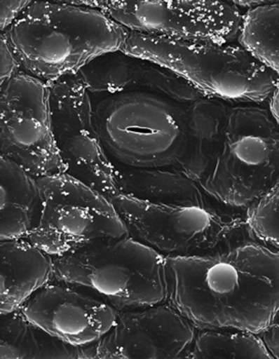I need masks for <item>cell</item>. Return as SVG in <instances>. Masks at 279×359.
Listing matches in <instances>:
<instances>
[{
  "label": "cell",
  "mask_w": 279,
  "mask_h": 359,
  "mask_svg": "<svg viewBox=\"0 0 279 359\" xmlns=\"http://www.w3.org/2000/svg\"><path fill=\"white\" fill-rule=\"evenodd\" d=\"M168 299L197 330L262 334L279 316V250L254 234L210 254L167 257Z\"/></svg>",
  "instance_id": "obj_1"
},
{
  "label": "cell",
  "mask_w": 279,
  "mask_h": 359,
  "mask_svg": "<svg viewBox=\"0 0 279 359\" xmlns=\"http://www.w3.org/2000/svg\"><path fill=\"white\" fill-rule=\"evenodd\" d=\"M4 34L24 71L50 84L123 50L130 31L79 1H32Z\"/></svg>",
  "instance_id": "obj_2"
},
{
  "label": "cell",
  "mask_w": 279,
  "mask_h": 359,
  "mask_svg": "<svg viewBox=\"0 0 279 359\" xmlns=\"http://www.w3.org/2000/svg\"><path fill=\"white\" fill-rule=\"evenodd\" d=\"M172 70L203 96L232 106L267 105L279 79L247 48L234 43H191L132 32L123 50Z\"/></svg>",
  "instance_id": "obj_3"
},
{
  "label": "cell",
  "mask_w": 279,
  "mask_h": 359,
  "mask_svg": "<svg viewBox=\"0 0 279 359\" xmlns=\"http://www.w3.org/2000/svg\"><path fill=\"white\" fill-rule=\"evenodd\" d=\"M100 140L112 163L176 166L187 145V105L150 93L92 100Z\"/></svg>",
  "instance_id": "obj_4"
},
{
  "label": "cell",
  "mask_w": 279,
  "mask_h": 359,
  "mask_svg": "<svg viewBox=\"0 0 279 359\" xmlns=\"http://www.w3.org/2000/svg\"><path fill=\"white\" fill-rule=\"evenodd\" d=\"M56 280L88 290L117 311L168 299L165 257L132 235L54 257Z\"/></svg>",
  "instance_id": "obj_5"
},
{
  "label": "cell",
  "mask_w": 279,
  "mask_h": 359,
  "mask_svg": "<svg viewBox=\"0 0 279 359\" xmlns=\"http://www.w3.org/2000/svg\"><path fill=\"white\" fill-rule=\"evenodd\" d=\"M111 201L130 234L165 258L218 252L252 233L245 212L212 198L191 205H152L121 194Z\"/></svg>",
  "instance_id": "obj_6"
},
{
  "label": "cell",
  "mask_w": 279,
  "mask_h": 359,
  "mask_svg": "<svg viewBox=\"0 0 279 359\" xmlns=\"http://www.w3.org/2000/svg\"><path fill=\"white\" fill-rule=\"evenodd\" d=\"M278 179V123L267 105L233 106L222 151L203 189L226 207L247 212Z\"/></svg>",
  "instance_id": "obj_7"
},
{
  "label": "cell",
  "mask_w": 279,
  "mask_h": 359,
  "mask_svg": "<svg viewBox=\"0 0 279 359\" xmlns=\"http://www.w3.org/2000/svg\"><path fill=\"white\" fill-rule=\"evenodd\" d=\"M43 210L29 236L53 257L130 235L111 199L66 174L39 178Z\"/></svg>",
  "instance_id": "obj_8"
},
{
  "label": "cell",
  "mask_w": 279,
  "mask_h": 359,
  "mask_svg": "<svg viewBox=\"0 0 279 359\" xmlns=\"http://www.w3.org/2000/svg\"><path fill=\"white\" fill-rule=\"evenodd\" d=\"M140 34L191 43L238 42L245 13L232 1L81 0Z\"/></svg>",
  "instance_id": "obj_9"
},
{
  "label": "cell",
  "mask_w": 279,
  "mask_h": 359,
  "mask_svg": "<svg viewBox=\"0 0 279 359\" xmlns=\"http://www.w3.org/2000/svg\"><path fill=\"white\" fill-rule=\"evenodd\" d=\"M0 150L36 178L65 172L55 141L50 84L25 71L0 86Z\"/></svg>",
  "instance_id": "obj_10"
},
{
  "label": "cell",
  "mask_w": 279,
  "mask_h": 359,
  "mask_svg": "<svg viewBox=\"0 0 279 359\" xmlns=\"http://www.w3.org/2000/svg\"><path fill=\"white\" fill-rule=\"evenodd\" d=\"M53 128L64 174L112 199L118 195L114 165L93 116L92 97L77 75L50 84Z\"/></svg>",
  "instance_id": "obj_11"
},
{
  "label": "cell",
  "mask_w": 279,
  "mask_h": 359,
  "mask_svg": "<svg viewBox=\"0 0 279 359\" xmlns=\"http://www.w3.org/2000/svg\"><path fill=\"white\" fill-rule=\"evenodd\" d=\"M197 331L168 301L121 311L111 331L86 347V359L186 358Z\"/></svg>",
  "instance_id": "obj_12"
},
{
  "label": "cell",
  "mask_w": 279,
  "mask_h": 359,
  "mask_svg": "<svg viewBox=\"0 0 279 359\" xmlns=\"http://www.w3.org/2000/svg\"><path fill=\"white\" fill-rule=\"evenodd\" d=\"M19 310L44 331L81 348L103 339L119 313L88 290L56 279L35 292Z\"/></svg>",
  "instance_id": "obj_13"
},
{
  "label": "cell",
  "mask_w": 279,
  "mask_h": 359,
  "mask_svg": "<svg viewBox=\"0 0 279 359\" xmlns=\"http://www.w3.org/2000/svg\"><path fill=\"white\" fill-rule=\"evenodd\" d=\"M76 75L92 100L150 93L188 105L205 97L172 70L121 50L101 55Z\"/></svg>",
  "instance_id": "obj_14"
},
{
  "label": "cell",
  "mask_w": 279,
  "mask_h": 359,
  "mask_svg": "<svg viewBox=\"0 0 279 359\" xmlns=\"http://www.w3.org/2000/svg\"><path fill=\"white\" fill-rule=\"evenodd\" d=\"M233 106L203 97L187 105V145L175 168L203 187L222 151Z\"/></svg>",
  "instance_id": "obj_15"
},
{
  "label": "cell",
  "mask_w": 279,
  "mask_h": 359,
  "mask_svg": "<svg viewBox=\"0 0 279 359\" xmlns=\"http://www.w3.org/2000/svg\"><path fill=\"white\" fill-rule=\"evenodd\" d=\"M0 313L17 311L35 292L56 279L54 257L28 238L0 241Z\"/></svg>",
  "instance_id": "obj_16"
},
{
  "label": "cell",
  "mask_w": 279,
  "mask_h": 359,
  "mask_svg": "<svg viewBox=\"0 0 279 359\" xmlns=\"http://www.w3.org/2000/svg\"><path fill=\"white\" fill-rule=\"evenodd\" d=\"M113 165L117 191L123 196L159 205H201L212 199L197 182L175 166Z\"/></svg>",
  "instance_id": "obj_17"
},
{
  "label": "cell",
  "mask_w": 279,
  "mask_h": 359,
  "mask_svg": "<svg viewBox=\"0 0 279 359\" xmlns=\"http://www.w3.org/2000/svg\"><path fill=\"white\" fill-rule=\"evenodd\" d=\"M0 179V241L29 238L43 210L39 178L1 155Z\"/></svg>",
  "instance_id": "obj_18"
},
{
  "label": "cell",
  "mask_w": 279,
  "mask_h": 359,
  "mask_svg": "<svg viewBox=\"0 0 279 359\" xmlns=\"http://www.w3.org/2000/svg\"><path fill=\"white\" fill-rule=\"evenodd\" d=\"M86 359V348L64 342L17 311L1 314L0 359Z\"/></svg>",
  "instance_id": "obj_19"
},
{
  "label": "cell",
  "mask_w": 279,
  "mask_h": 359,
  "mask_svg": "<svg viewBox=\"0 0 279 359\" xmlns=\"http://www.w3.org/2000/svg\"><path fill=\"white\" fill-rule=\"evenodd\" d=\"M274 359L262 334L241 330H198L186 359Z\"/></svg>",
  "instance_id": "obj_20"
},
{
  "label": "cell",
  "mask_w": 279,
  "mask_h": 359,
  "mask_svg": "<svg viewBox=\"0 0 279 359\" xmlns=\"http://www.w3.org/2000/svg\"><path fill=\"white\" fill-rule=\"evenodd\" d=\"M238 43L279 79V1L245 13Z\"/></svg>",
  "instance_id": "obj_21"
},
{
  "label": "cell",
  "mask_w": 279,
  "mask_h": 359,
  "mask_svg": "<svg viewBox=\"0 0 279 359\" xmlns=\"http://www.w3.org/2000/svg\"><path fill=\"white\" fill-rule=\"evenodd\" d=\"M245 216L252 234L279 250V179Z\"/></svg>",
  "instance_id": "obj_22"
},
{
  "label": "cell",
  "mask_w": 279,
  "mask_h": 359,
  "mask_svg": "<svg viewBox=\"0 0 279 359\" xmlns=\"http://www.w3.org/2000/svg\"><path fill=\"white\" fill-rule=\"evenodd\" d=\"M0 60H1L0 86L8 83V81L14 79L15 75L24 71L21 61L4 33H0Z\"/></svg>",
  "instance_id": "obj_23"
},
{
  "label": "cell",
  "mask_w": 279,
  "mask_h": 359,
  "mask_svg": "<svg viewBox=\"0 0 279 359\" xmlns=\"http://www.w3.org/2000/svg\"><path fill=\"white\" fill-rule=\"evenodd\" d=\"M32 1H0V33L6 32L21 17Z\"/></svg>",
  "instance_id": "obj_24"
},
{
  "label": "cell",
  "mask_w": 279,
  "mask_h": 359,
  "mask_svg": "<svg viewBox=\"0 0 279 359\" xmlns=\"http://www.w3.org/2000/svg\"><path fill=\"white\" fill-rule=\"evenodd\" d=\"M268 349L274 359H279V316L273 323L262 334Z\"/></svg>",
  "instance_id": "obj_25"
},
{
  "label": "cell",
  "mask_w": 279,
  "mask_h": 359,
  "mask_svg": "<svg viewBox=\"0 0 279 359\" xmlns=\"http://www.w3.org/2000/svg\"><path fill=\"white\" fill-rule=\"evenodd\" d=\"M267 107L279 126V84L275 92L272 95L271 99L268 102Z\"/></svg>",
  "instance_id": "obj_26"
},
{
  "label": "cell",
  "mask_w": 279,
  "mask_h": 359,
  "mask_svg": "<svg viewBox=\"0 0 279 359\" xmlns=\"http://www.w3.org/2000/svg\"><path fill=\"white\" fill-rule=\"evenodd\" d=\"M234 6H238L240 8L243 13L250 12V11L254 10V8H259V6H264L268 1H254V0H247V1H232Z\"/></svg>",
  "instance_id": "obj_27"
}]
</instances>
